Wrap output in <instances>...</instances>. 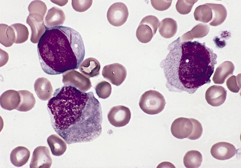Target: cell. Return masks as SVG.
Returning a JSON list of instances; mask_svg holds the SVG:
<instances>
[{
  "instance_id": "obj_1",
  "label": "cell",
  "mask_w": 241,
  "mask_h": 168,
  "mask_svg": "<svg viewBox=\"0 0 241 168\" xmlns=\"http://www.w3.org/2000/svg\"><path fill=\"white\" fill-rule=\"evenodd\" d=\"M47 108L53 128L68 144L91 141L101 133V105L92 92L64 85L55 90Z\"/></svg>"
},
{
  "instance_id": "obj_2",
  "label": "cell",
  "mask_w": 241,
  "mask_h": 168,
  "mask_svg": "<svg viewBox=\"0 0 241 168\" xmlns=\"http://www.w3.org/2000/svg\"><path fill=\"white\" fill-rule=\"evenodd\" d=\"M37 50L42 69L50 75L78 69L85 52L79 33L62 26L46 27L37 44Z\"/></svg>"
},
{
  "instance_id": "obj_3",
  "label": "cell",
  "mask_w": 241,
  "mask_h": 168,
  "mask_svg": "<svg viewBox=\"0 0 241 168\" xmlns=\"http://www.w3.org/2000/svg\"><path fill=\"white\" fill-rule=\"evenodd\" d=\"M177 56L176 68L171 74L175 89L192 94L211 82L217 57L212 49L197 41H186L182 43Z\"/></svg>"
},
{
  "instance_id": "obj_4",
  "label": "cell",
  "mask_w": 241,
  "mask_h": 168,
  "mask_svg": "<svg viewBox=\"0 0 241 168\" xmlns=\"http://www.w3.org/2000/svg\"><path fill=\"white\" fill-rule=\"evenodd\" d=\"M166 104L163 95L155 90L145 92L141 96L139 103L141 109L149 115H155L161 112L164 109Z\"/></svg>"
},
{
  "instance_id": "obj_5",
  "label": "cell",
  "mask_w": 241,
  "mask_h": 168,
  "mask_svg": "<svg viewBox=\"0 0 241 168\" xmlns=\"http://www.w3.org/2000/svg\"><path fill=\"white\" fill-rule=\"evenodd\" d=\"M159 22L158 18L154 15H149L143 18L136 32L139 41L143 43L150 42L156 33Z\"/></svg>"
},
{
  "instance_id": "obj_6",
  "label": "cell",
  "mask_w": 241,
  "mask_h": 168,
  "mask_svg": "<svg viewBox=\"0 0 241 168\" xmlns=\"http://www.w3.org/2000/svg\"><path fill=\"white\" fill-rule=\"evenodd\" d=\"M62 77V82L64 85L73 86L83 92L88 91L92 86L89 78L75 70L64 73Z\"/></svg>"
},
{
  "instance_id": "obj_7",
  "label": "cell",
  "mask_w": 241,
  "mask_h": 168,
  "mask_svg": "<svg viewBox=\"0 0 241 168\" xmlns=\"http://www.w3.org/2000/svg\"><path fill=\"white\" fill-rule=\"evenodd\" d=\"M102 74L104 78L112 84L118 86L125 80L127 75L125 67L118 63H114L104 66Z\"/></svg>"
},
{
  "instance_id": "obj_8",
  "label": "cell",
  "mask_w": 241,
  "mask_h": 168,
  "mask_svg": "<svg viewBox=\"0 0 241 168\" xmlns=\"http://www.w3.org/2000/svg\"><path fill=\"white\" fill-rule=\"evenodd\" d=\"M128 15L129 12L127 6L121 2L113 4L108 8L107 14L108 22L115 27L120 26L124 24Z\"/></svg>"
},
{
  "instance_id": "obj_9",
  "label": "cell",
  "mask_w": 241,
  "mask_h": 168,
  "mask_svg": "<svg viewBox=\"0 0 241 168\" xmlns=\"http://www.w3.org/2000/svg\"><path fill=\"white\" fill-rule=\"evenodd\" d=\"M130 109L123 105H118L112 107L107 115L109 123L116 127H120L128 124L131 118Z\"/></svg>"
},
{
  "instance_id": "obj_10",
  "label": "cell",
  "mask_w": 241,
  "mask_h": 168,
  "mask_svg": "<svg viewBox=\"0 0 241 168\" xmlns=\"http://www.w3.org/2000/svg\"><path fill=\"white\" fill-rule=\"evenodd\" d=\"M52 163L48 148L45 146H39L33 151L30 167V168H49Z\"/></svg>"
},
{
  "instance_id": "obj_11",
  "label": "cell",
  "mask_w": 241,
  "mask_h": 168,
  "mask_svg": "<svg viewBox=\"0 0 241 168\" xmlns=\"http://www.w3.org/2000/svg\"><path fill=\"white\" fill-rule=\"evenodd\" d=\"M44 18L37 13L30 14L26 23L30 26L31 30L30 41L33 43H38L46 28L43 21Z\"/></svg>"
},
{
  "instance_id": "obj_12",
  "label": "cell",
  "mask_w": 241,
  "mask_h": 168,
  "mask_svg": "<svg viewBox=\"0 0 241 168\" xmlns=\"http://www.w3.org/2000/svg\"><path fill=\"white\" fill-rule=\"evenodd\" d=\"M193 125L189 118L180 117L175 119L171 126V130L173 135L179 139L187 137L192 133Z\"/></svg>"
},
{
  "instance_id": "obj_13",
  "label": "cell",
  "mask_w": 241,
  "mask_h": 168,
  "mask_svg": "<svg viewBox=\"0 0 241 168\" xmlns=\"http://www.w3.org/2000/svg\"><path fill=\"white\" fill-rule=\"evenodd\" d=\"M212 156L219 160H225L234 156L236 152L233 144L227 142H220L214 144L211 149Z\"/></svg>"
},
{
  "instance_id": "obj_14",
  "label": "cell",
  "mask_w": 241,
  "mask_h": 168,
  "mask_svg": "<svg viewBox=\"0 0 241 168\" xmlns=\"http://www.w3.org/2000/svg\"><path fill=\"white\" fill-rule=\"evenodd\" d=\"M227 91L223 86L214 85L209 87L205 92V98L207 102L213 106H218L224 102Z\"/></svg>"
},
{
  "instance_id": "obj_15",
  "label": "cell",
  "mask_w": 241,
  "mask_h": 168,
  "mask_svg": "<svg viewBox=\"0 0 241 168\" xmlns=\"http://www.w3.org/2000/svg\"><path fill=\"white\" fill-rule=\"evenodd\" d=\"M20 101V94L18 91L8 90L4 92L0 97V104L4 109L11 111L16 109Z\"/></svg>"
},
{
  "instance_id": "obj_16",
  "label": "cell",
  "mask_w": 241,
  "mask_h": 168,
  "mask_svg": "<svg viewBox=\"0 0 241 168\" xmlns=\"http://www.w3.org/2000/svg\"><path fill=\"white\" fill-rule=\"evenodd\" d=\"M34 89L38 97L42 100H47L52 97L53 88L50 81L45 78L40 77L36 79Z\"/></svg>"
},
{
  "instance_id": "obj_17",
  "label": "cell",
  "mask_w": 241,
  "mask_h": 168,
  "mask_svg": "<svg viewBox=\"0 0 241 168\" xmlns=\"http://www.w3.org/2000/svg\"><path fill=\"white\" fill-rule=\"evenodd\" d=\"M234 66L231 61H226L220 64L216 68L212 80L215 84H222L229 76L233 75Z\"/></svg>"
},
{
  "instance_id": "obj_18",
  "label": "cell",
  "mask_w": 241,
  "mask_h": 168,
  "mask_svg": "<svg viewBox=\"0 0 241 168\" xmlns=\"http://www.w3.org/2000/svg\"><path fill=\"white\" fill-rule=\"evenodd\" d=\"M100 68V64L98 60L93 57H89L81 63L79 68L82 74L87 77L90 78L98 75Z\"/></svg>"
},
{
  "instance_id": "obj_19",
  "label": "cell",
  "mask_w": 241,
  "mask_h": 168,
  "mask_svg": "<svg viewBox=\"0 0 241 168\" xmlns=\"http://www.w3.org/2000/svg\"><path fill=\"white\" fill-rule=\"evenodd\" d=\"M65 16L63 11L56 7L49 9L45 19L46 27H50L61 26L64 23Z\"/></svg>"
},
{
  "instance_id": "obj_20",
  "label": "cell",
  "mask_w": 241,
  "mask_h": 168,
  "mask_svg": "<svg viewBox=\"0 0 241 168\" xmlns=\"http://www.w3.org/2000/svg\"><path fill=\"white\" fill-rule=\"evenodd\" d=\"M30 156V152L26 147L18 146L11 151L10 155L11 163L16 167H21L28 161Z\"/></svg>"
},
{
  "instance_id": "obj_21",
  "label": "cell",
  "mask_w": 241,
  "mask_h": 168,
  "mask_svg": "<svg viewBox=\"0 0 241 168\" xmlns=\"http://www.w3.org/2000/svg\"><path fill=\"white\" fill-rule=\"evenodd\" d=\"M177 25L176 21L171 18H166L158 25V31L161 35L165 38L173 37L177 32Z\"/></svg>"
},
{
  "instance_id": "obj_22",
  "label": "cell",
  "mask_w": 241,
  "mask_h": 168,
  "mask_svg": "<svg viewBox=\"0 0 241 168\" xmlns=\"http://www.w3.org/2000/svg\"><path fill=\"white\" fill-rule=\"evenodd\" d=\"M47 143L52 155L59 156L65 152L67 144L65 142L56 134H52L47 139Z\"/></svg>"
},
{
  "instance_id": "obj_23",
  "label": "cell",
  "mask_w": 241,
  "mask_h": 168,
  "mask_svg": "<svg viewBox=\"0 0 241 168\" xmlns=\"http://www.w3.org/2000/svg\"><path fill=\"white\" fill-rule=\"evenodd\" d=\"M213 10L214 15L212 21L209 24L216 26L222 24L225 20L227 15V12L225 7L222 4L211 3H206Z\"/></svg>"
},
{
  "instance_id": "obj_24",
  "label": "cell",
  "mask_w": 241,
  "mask_h": 168,
  "mask_svg": "<svg viewBox=\"0 0 241 168\" xmlns=\"http://www.w3.org/2000/svg\"><path fill=\"white\" fill-rule=\"evenodd\" d=\"M209 31V27L208 25L199 24L190 31L183 34L181 37V41L182 42L191 41L194 38L203 37L208 34Z\"/></svg>"
},
{
  "instance_id": "obj_25",
  "label": "cell",
  "mask_w": 241,
  "mask_h": 168,
  "mask_svg": "<svg viewBox=\"0 0 241 168\" xmlns=\"http://www.w3.org/2000/svg\"><path fill=\"white\" fill-rule=\"evenodd\" d=\"M20 97V103L16 110L20 111L26 112L34 107L36 100L33 94L27 90L18 91Z\"/></svg>"
},
{
  "instance_id": "obj_26",
  "label": "cell",
  "mask_w": 241,
  "mask_h": 168,
  "mask_svg": "<svg viewBox=\"0 0 241 168\" xmlns=\"http://www.w3.org/2000/svg\"><path fill=\"white\" fill-rule=\"evenodd\" d=\"M202 160L201 153L196 150H191L185 154L183 159L184 166L187 168H197L201 165Z\"/></svg>"
},
{
  "instance_id": "obj_27",
  "label": "cell",
  "mask_w": 241,
  "mask_h": 168,
  "mask_svg": "<svg viewBox=\"0 0 241 168\" xmlns=\"http://www.w3.org/2000/svg\"><path fill=\"white\" fill-rule=\"evenodd\" d=\"M0 43L6 47L11 46L15 43L16 37L14 29L11 26L1 24Z\"/></svg>"
},
{
  "instance_id": "obj_28",
  "label": "cell",
  "mask_w": 241,
  "mask_h": 168,
  "mask_svg": "<svg viewBox=\"0 0 241 168\" xmlns=\"http://www.w3.org/2000/svg\"><path fill=\"white\" fill-rule=\"evenodd\" d=\"M212 12L211 8L205 4L199 5L194 13L195 19L203 23H207L212 18Z\"/></svg>"
},
{
  "instance_id": "obj_29",
  "label": "cell",
  "mask_w": 241,
  "mask_h": 168,
  "mask_svg": "<svg viewBox=\"0 0 241 168\" xmlns=\"http://www.w3.org/2000/svg\"><path fill=\"white\" fill-rule=\"evenodd\" d=\"M14 29L16 37L15 43L21 44L26 41L29 36L27 28L20 23H15L10 25Z\"/></svg>"
},
{
  "instance_id": "obj_30",
  "label": "cell",
  "mask_w": 241,
  "mask_h": 168,
  "mask_svg": "<svg viewBox=\"0 0 241 168\" xmlns=\"http://www.w3.org/2000/svg\"><path fill=\"white\" fill-rule=\"evenodd\" d=\"M95 89L98 96L102 99L108 98L111 92V86L108 82L103 81L96 85Z\"/></svg>"
},
{
  "instance_id": "obj_31",
  "label": "cell",
  "mask_w": 241,
  "mask_h": 168,
  "mask_svg": "<svg viewBox=\"0 0 241 168\" xmlns=\"http://www.w3.org/2000/svg\"><path fill=\"white\" fill-rule=\"evenodd\" d=\"M198 0H178L176 5L177 12L182 15L189 14L191 11L194 4Z\"/></svg>"
},
{
  "instance_id": "obj_32",
  "label": "cell",
  "mask_w": 241,
  "mask_h": 168,
  "mask_svg": "<svg viewBox=\"0 0 241 168\" xmlns=\"http://www.w3.org/2000/svg\"><path fill=\"white\" fill-rule=\"evenodd\" d=\"M30 14L37 13L44 18L47 10L45 4L41 1H34L30 3L28 7Z\"/></svg>"
},
{
  "instance_id": "obj_33",
  "label": "cell",
  "mask_w": 241,
  "mask_h": 168,
  "mask_svg": "<svg viewBox=\"0 0 241 168\" xmlns=\"http://www.w3.org/2000/svg\"><path fill=\"white\" fill-rule=\"evenodd\" d=\"M241 73L236 76H232L226 81V85L228 89L231 92H238L240 89Z\"/></svg>"
},
{
  "instance_id": "obj_34",
  "label": "cell",
  "mask_w": 241,
  "mask_h": 168,
  "mask_svg": "<svg viewBox=\"0 0 241 168\" xmlns=\"http://www.w3.org/2000/svg\"><path fill=\"white\" fill-rule=\"evenodd\" d=\"M193 125L192 133L187 137L189 139L195 140L199 138L203 132V128L201 123L197 120L193 118H189Z\"/></svg>"
},
{
  "instance_id": "obj_35",
  "label": "cell",
  "mask_w": 241,
  "mask_h": 168,
  "mask_svg": "<svg viewBox=\"0 0 241 168\" xmlns=\"http://www.w3.org/2000/svg\"><path fill=\"white\" fill-rule=\"evenodd\" d=\"M92 3V0H72L71 4L75 11L82 12L89 8Z\"/></svg>"
},
{
  "instance_id": "obj_36",
  "label": "cell",
  "mask_w": 241,
  "mask_h": 168,
  "mask_svg": "<svg viewBox=\"0 0 241 168\" xmlns=\"http://www.w3.org/2000/svg\"><path fill=\"white\" fill-rule=\"evenodd\" d=\"M172 0H151L152 7L156 10L165 11L171 6Z\"/></svg>"
}]
</instances>
